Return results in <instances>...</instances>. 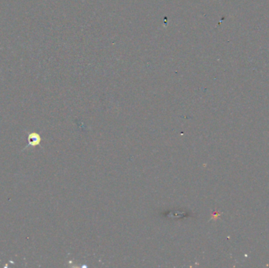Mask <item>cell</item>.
I'll return each mask as SVG.
<instances>
[{"label":"cell","mask_w":269,"mask_h":268,"mask_svg":"<svg viewBox=\"0 0 269 268\" xmlns=\"http://www.w3.org/2000/svg\"><path fill=\"white\" fill-rule=\"evenodd\" d=\"M28 146H35L40 144L41 138L37 133H32L28 135Z\"/></svg>","instance_id":"6da1fadb"}]
</instances>
